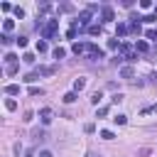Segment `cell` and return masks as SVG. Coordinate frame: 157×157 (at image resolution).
<instances>
[{
  "mask_svg": "<svg viewBox=\"0 0 157 157\" xmlns=\"http://www.w3.org/2000/svg\"><path fill=\"white\" fill-rule=\"evenodd\" d=\"M56 27H59V25H56V20H47V25H42V27H39V32H42V37H44V39H49V37H54Z\"/></svg>",
  "mask_w": 157,
  "mask_h": 157,
  "instance_id": "1",
  "label": "cell"
},
{
  "mask_svg": "<svg viewBox=\"0 0 157 157\" xmlns=\"http://www.w3.org/2000/svg\"><path fill=\"white\" fill-rule=\"evenodd\" d=\"M91 12H93V10H83V12H78V25H81V27L91 22Z\"/></svg>",
  "mask_w": 157,
  "mask_h": 157,
  "instance_id": "2",
  "label": "cell"
},
{
  "mask_svg": "<svg viewBox=\"0 0 157 157\" xmlns=\"http://www.w3.org/2000/svg\"><path fill=\"white\" fill-rule=\"evenodd\" d=\"M54 71H56V69H54V66H39V69H37V71H34V74H37V76H52V74H54Z\"/></svg>",
  "mask_w": 157,
  "mask_h": 157,
  "instance_id": "3",
  "label": "cell"
},
{
  "mask_svg": "<svg viewBox=\"0 0 157 157\" xmlns=\"http://www.w3.org/2000/svg\"><path fill=\"white\" fill-rule=\"evenodd\" d=\"M101 17H103V20H105V22H110V20H113V17H115V15H113V10H110V7H108V5H105V7H101Z\"/></svg>",
  "mask_w": 157,
  "mask_h": 157,
  "instance_id": "4",
  "label": "cell"
},
{
  "mask_svg": "<svg viewBox=\"0 0 157 157\" xmlns=\"http://www.w3.org/2000/svg\"><path fill=\"white\" fill-rule=\"evenodd\" d=\"M71 52L78 56V54H86V42H76L74 47H71Z\"/></svg>",
  "mask_w": 157,
  "mask_h": 157,
  "instance_id": "5",
  "label": "cell"
},
{
  "mask_svg": "<svg viewBox=\"0 0 157 157\" xmlns=\"http://www.w3.org/2000/svg\"><path fill=\"white\" fill-rule=\"evenodd\" d=\"M39 118H42V123H44V125H47V123H52V110H49V108H42V110H39Z\"/></svg>",
  "mask_w": 157,
  "mask_h": 157,
  "instance_id": "6",
  "label": "cell"
},
{
  "mask_svg": "<svg viewBox=\"0 0 157 157\" xmlns=\"http://www.w3.org/2000/svg\"><path fill=\"white\" fill-rule=\"evenodd\" d=\"M120 76H123V78H128V81H130V78H132V76H135V71H132V66H123V69H120Z\"/></svg>",
  "mask_w": 157,
  "mask_h": 157,
  "instance_id": "7",
  "label": "cell"
},
{
  "mask_svg": "<svg viewBox=\"0 0 157 157\" xmlns=\"http://www.w3.org/2000/svg\"><path fill=\"white\" fill-rule=\"evenodd\" d=\"M5 93H7V96H17V93H20V86H17V83H7V86H5Z\"/></svg>",
  "mask_w": 157,
  "mask_h": 157,
  "instance_id": "8",
  "label": "cell"
},
{
  "mask_svg": "<svg viewBox=\"0 0 157 157\" xmlns=\"http://www.w3.org/2000/svg\"><path fill=\"white\" fill-rule=\"evenodd\" d=\"M52 54H54V59H64V56H66V49H64V47H56Z\"/></svg>",
  "mask_w": 157,
  "mask_h": 157,
  "instance_id": "9",
  "label": "cell"
},
{
  "mask_svg": "<svg viewBox=\"0 0 157 157\" xmlns=\"http://www.w3.org/2000/svg\"><path fill=\"white\" fill-rule=\"evenodd\" d=\"M76 101V91H69V93H64V103H74Z\"/></svg>",
  "mask_w": 157,
  "mask_h": 157,
  "instance_id": "10",
  "label": "cell"
},
{
  "mask_svg": "<svg viewBox=\"0 0 157 157\" xmlns=\"http://www.w3.org/2000/svg\"><path fill=\"white\" fill-rule=\"evenodd\" d=\"M83 86H86V78H76L74 81V91H81Z\"/></svg>",
  "mask_w": 157,
  "mask_h": 157,
  "instance_id": "11",
  "label": "cell"
},
{
  "mask_svg": "<svg viewBox=\"0 0 157 157\" xmlns=\"http://www.w3.org/2000/svg\"><path fill=\"white\" fill-rule=\"evenodd\" d=\"M145 37H147L150 42H157V29H147V32H145Z\"/></svg>",
  "mask_w": 157,
  "mask_h": 157,
  "instance_id": "12",
  "label": "cell"
},
{
  "mask_svg": "<svg viewBox=\"0 0 157 157\" xmlns=\"http://www.w3.org/2000/svg\"><path fill=\"white\" fill-rule=\"evenodd\" d=\"M12 27H15V22H12V20H5V22H2V29H5V34H7Z\"/></svg>",
  "mask_w": 157,
  "mask_h": 157,
  "instance_id": "13",
  "label": "cell"
},
{
  "mask_svg": "<svg viewBox=\"0 0 157 157\" xmlns=\"http://www.w3.org/2000/svg\"><path fill=\"white\" fill-rule=\"evenodd\" d=\"M120 44L123 42H118V39H108V49H120Z\"/></svg>",
  "mask_w": 157,
  "mask_h": 157,
  "instance_id": "14",
  "label": "cell"
},
{
  "mask_svg": "<svg viewBox=\"0 0 157 157\" xmlns=\"http://www.w3.org/2000/svg\"><path fill=\"white\" fill-rule=\"evenodd\" d=\"M5 64L10 66V64H17V56L15 54H5Z\"/></svg>",
  "mask_w": 157,
  "mask_h": 157,
  "instance_id": "15",
  "label": "cell"
},
{
  "mask_svg": "<svg viewBox=\"0 0 157 157\" xmlns=\"http://www.w3.org/2000/svg\"><path fill=\"white\" fill-rule=\"evenodd\" d=\"M101 98H103V96H101V91H96V93L91 96V103H93V105H98V103H101Z\"/></svg>",
  "mask_w": 157,
  "mask_h": 157,
  "instance_id": "16",
  "label": "cell"
},
{
  "mask_svg": "<svg viewBox=\"0 0 157 157\" xmlns=\"http://www.w3.org/2000/svg\"><path fill=\"white\" fill-rule=\"evenodd\" d=\"M32 137H34V140H44V130H39V128L32 130Z\"/></svg>",
  "mask_w": 157,
  "mask_h": 157,
  "instance_id": "17",
  "label": "cell"
},
{
  "mask_svg": "<svg viewBox=\"0 0 157 157\" xmlns=\"http://www.w3.org/2000/svg\"><path fill=\"white\" fill-rule=\"evenodd\" d=\"M88 34H101V25H91L88 27Z\"/></svg>",
  "mask_w": 157,
  "mask_h": 157,
  "instance_id": "18",
  "label": "cell"
},
{
  "mask_svg": "<svg viewBox=\"0 0 157 157\" xmlns=\"http://www.w3.org/2000/svg\"><path fill=\"white\" fill-rule=\"evenodd\" d=\"M0 42H2V44H5V47H7V44H10V42H12V37H10V34H5V32H2V34H0Z\"/></svg>",
  "mask_w": 157,
  "mask_h": 157,
  "instance_id": "19",
  "label": "cell"
},
{
  "mask_svg": "<svg viewBox=\"0 0 157 157\" xmlns=\"http://www.w3.org/2000/svg\"><path fill=\"white\" fill-rule=\"evenodd\" d=\"M135 52H147V44L145 42H135Z\"/></svg>",
  "mask_w": 157,
  "mask_h": 157,
  "instance_id": "20",
  "label": "cell"
},
{
  "mask_svg": "<svg viewBox=\"0 0 157 157\" xmlns=\"http://www.w3.org/2000/svg\"><path fill=\"white\" fill-rule=\"evenodd\" d=\"M42 93H44V88H37V86L29 88V96H42Z\"/></svg>",
  "mask_w": 157,
  "mask_h": 157,
  "instance_id": "21",
  "label": "cell"
},
{
  "mask_svg": "<svg viewBox=\"0 0 157 157\" xmlns=\"http://www.w3.org/2000/svg\"><path fill=\"white\" fill-rule=\"evenodd\" d=\"M5 108H7V110H15V108H17V103H15L12 98H7V101H5Z\"/></svg>",
  "mask_w": 157,
  "mask_h": 157,
  "instance_id": "22",
  "label": "cell"
},
{
  "mask_svg": "<svg viewBox=\"0 0 157 157\" xmlns=\"http://www.w3.org/2000/svg\"><path fill=\"white\" fill-rule=\"evenodd\" d=\"M113 120H115V123H118V125H125V123H128V115H115V118H113Z\"/></svg>",
  "mask_w": 157,
  "mask_h": 157,
  "instance_id": "23",
  "label": "cell"
},
{
  "mask_svg": "<svg viewBox=\"0 0 157 157\" xmlns=\"http://www.w3.org/2000/svg\"><path fill=\"white\" fill-rule=\"evenodd\" d=\"M101 137H103V140H113V137H115V135H113V132H110V130H101Z\"/></svg>",
  "mask_w": 157,
  "mask_h": 157,
  "instance_id": "24",
  "label": "cell"
},
{
  "mask_svg": "<svg viewBox=\"0 0 157 157\" xmlns=\"http://www.w3.org/2000/svg\"><path fill=\"white\" fill-rule=\"evenodd\" d=\"M128 29H130V27H125V25H118V27H115V34H125Z\"/></svg>",
  "mask_w": 157,
  "mask_h": 157,
  "instance_id": "25",
  "label": "cell"
},
{
  "mask_svg": "<svg viewBox=\"0 0 157 157\" xmlns=\"http://www.w3.org/2000/svg\"><path fill=\"white\" fill-rule=\"evenodd\" d=\"M22 61H25V64H34V54H25Z\"/></svg>",
  "mask_w": 157,
  "mask_h": 157,
  "instance_id": "26",
  "label": "cell"
},
{
  "mask_svg": "<svg viewBox=\"0 0 157 157\" xmlns=\"http://www.w3.org/2000/svg\"><path fill=\"white\" fill-rule=\"evenodd\" d=\"M5 71H7V74H10V76H15V74H17V64H10V66H7V69H5Z\"/></svg>",
  "mask_w": 157,
  "mask_h": 157,
  "instance_id": "27",
  "label": "cell"
},
{
  "mask_svg": "<svg viewBox=\"0 0 157 157\" xmlns=\"http://www.w3.org/2000/svg\"><path fill=\"white\" fill-rule=\"evenodd\" d=\"M105 115H108V108H105V105H103V108H98V113H96V118H105Z\"/></svg>",
  "mask_w": 157,
  "mask_h": 157,
  "instance_id": "28",
  "label": "cell"
},
{
  "mask_svg": "<svg viewBox=\"0 0 157 157\" xmlns=\"http://www.w3.org/2000/svg\"><path fill=\"white\" fill-rule=\"evenodd\" d=\"M147 113H157V103L150 105V108H142V115H147Z\"/></svg>",
  "mask_w": 157,
  "mask_h": 157,
  "instance_id": "29",
  "label": "cell"
},
{
  "mask_svg": "<svg viewBox=\"0 0 157 157\" xmlns=\"http://www.w3.org/2000/svg\"><path fill=\"white\" fill-rule=\"evenodd\" d=\"M49 47H47V42H37V52H47Z\"/></svg>",
  "mask_w": 157,
  "mask_h": 157,
  "instance_id": "30",
  "label": "cell"
},
{
  "mask_svg": "<svg viewBox=\"0 0 157 157\" xmlns=\"http://www.w3.org/2000/svg\"><path fill=\"white\" fill-rule=\"evenodd\" d=\"M25 81H27V83H32V81H37V74H27V76H25Z\"/></svg>",
  "mask_w": 157,
  "mask_h": 157,
  "instance_id": "31",
  "label": "cell"
},
{
  "mask_svg": "<svg viewBox=\"0 0 157 157\" xmlns=\"http://www.w3.org/2000/svg\"><path fill=\"white\" fill-rule=\"evenodd\" d=\"M110 101H113V103H115V105H118V103H120V101H123V93H115V96H113V98H110Z\"/></svg>",
  "mask_w": 157,
  "mask_h": 157,
  "instance_id": "32",
  "label": "cell"
},
{
  "mask_svg": "<svg viewBox=\"0 0 157 157\" xmlns=\"http://www.w3.org/2000/svg\"><path fill=\"white\" fill-rule=\"evenodd\" d=\"M147 155H150V147H142V150L137 152V157H147Z\"/></svg>",
  "mask_w": 157,
  "mask_h": 157,
  "instance_id": "33",
  "label": "cell"
},
{
  "mask_svg": "<svg viewBox=\"0 0 157 157\" xmlns=\"http://www.w3.org/2000/svg\"><path fill=\"white\" fill-rule=\"evenodd\" d=\"M15 15H17L20 20H22V17H25V10H22V7H15Z\"/></svg>",
  "mask_w": 157,
  "mask_h": 157,
  "instance_id": "34",
  "label": "cell"
},
{
  "mask_svg": "<svg viewBox=\"0 0 157 157\" xmlns=\"http://www.w3.org/2000/svg\"><path fill=\"white\" fill-rule=\"evenodd\" d=\"M17 44L20 47H27V37H17Z\"/></svg>",
  "mask_w": 157,
  "mask_h": 157,
  "instance_id": "35",
  "label": "cell"
},
{
  "mask_svg": "<svg viewBox=\"0 0 157 157\" xmlns=\"http://www.w3.org/2000/svg\"><path fill=\"white\" fill-rule=\"evenodd\" d=\"M39 157H52V152H49V150H42V152H39Z\"/></svg>",
  "mask_w": 157,
  "mask_h": 157,
  "instance_id": "36",
  "label": "cell"
},
{
  "mask_svg": "<svg viewBox=\"0 0 157 157\" xmlns=\"http://www.w3.org/2000/svg\"><path fill=\"white\" fill-rule=\"evenodd\" d=\"M25 157H34V152H32V150H27V152H25Z\"/></svg>",
  "mask_w": 157,
  "mask_h": 157,
  "instance_id": "37",
  "label": "cell"
},
{
  "mask_svg": "<svg viewBox=\"0 0 157 157\" xmlns=\"http://www.w3.org/2000/svg\"><path fill=\"white\" fill-rule=\"evenodd\" d=\"M150 78H152V83H157V74H152V76H150Z\"/></svg>",
  "mask_w": 157,
  "mask_h": 157,
  "instance_id": "38",
  "label": "cell"
},
{
  "mask_svg": "<svg viewBox=\"0 0 157 157\" xmlns=\"http://www.w3.org/2000/svg\"><path fill=\"white\" fill-rule=\"evenodd\" d=\"M86 157H98V155H96V152H88V155H86Z\"/></svg>",
  "mask_w": 157,
  "mask_h": 157,
  "instance_id": "39",
  "label": "cell"
},
{
  "mask_svg": "<svg viewBox=\"0 0 157 157\" xmlns=\"http://www.w3.org/2000/svg\"><path fill=\"white\" fill-rule=\"evenodd\" d=\"M155 17H157V7H155Z\"/></svg>",
  "mask_w": 157,
  "mask_h": 157,
  "instance_id": "40",
  "label": "cell"
}]
</instances>
